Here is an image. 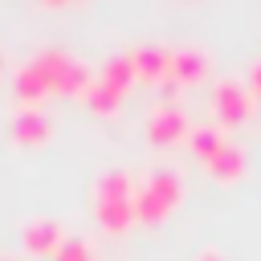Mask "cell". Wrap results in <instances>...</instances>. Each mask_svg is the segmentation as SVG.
I'll list each match as a JSON object with an SVG mask.
<instances>
[{
  "instance_id": "cell-15",
  "label": "cell",
  "mask_w": 261,
  "mask_h": 261,
  "mask_svg": "<svg viewBox=\"0 0 261 261\" xmlns=\"http://www.w3.org/2000/svg\"><path fill=\"white\" fill-rule=\"evenodd\" d=\"M220 143H224L220 126H192V135H188V147H192V155H196L200 163L212 159V155L220 151Z\"/></svg>"
},
{
  "instance_id": "cell-3",
  "label": "cell",
  "mask_w": 261,
  "mask_h": 261,
  "mask_svg": "<svg viewBox=\"0 0 261 261\" xmlns=\"http://www.w3.org/2000/svg\"><path fill=\"white\" fill-rule=\"evenodd\" d=\"M212 114H216V122L224 130L245 126L249 114H253V94L237 77H216V86H212Z\"/></svg>"
},
{
  "instance_id": "cell-5",
  "label": "cell",
  "mask_w": 261,
  "mask_h": 261,
  "mask_svg": "<svg viewBox=\"0 0 261 261\" xmlns=\"http://www.w3.org/2000/svg\"><path fill=\"white\" fill-rule=\"evenodd\" d=\"M20 245L37 257H57V249L65 245V228L53 216H33L20 224Z\"/></svg>"
},
{
  "instance_id": "cell-19",
  "label": "cell",
  "mask_w": 261,
  "mask_h": 261,
  "mask_svg": "<svg viewBox=\"0 0 261 261\" xmlns=\"http://www.w3.org/2000/svg\"><path fill=\"white\" fill-rule=\"evenodd\" d=\"M0 261H12V257H4V253H0Z\"/></svg>"
},
{
  "instance_id": "cell-7",
  "label": "cell",
  "mask_w": 261,
  "mask_h": 261,
  "mask_svg": "<svg viewBox=\"0 0 261 261\" xmlns=\"http://www.w3.org/2000/svg\"><path fill=\"white\" fill-rule=\"evenodd\" d=\"M208 53L204 49H196V45H184V49H171V82L175 86H192V82H200L204 73H208Z\"/></svg>"
},
{
  "instance_id": "cell-11",
  "label": "cell",
  "mask_w": 261,
  "mask_h": 261,
  "mask_svg": "<svg viewBox=\"0 0 261 261\" xmlns=\"http://www.w3.org/2000/svg\"><path fill=\"white\" fill-rule=\"evenodd\" d=\"M98 82H106V86H114V90L126 94V86L135 82V61H130V53H110V57L98 65Z\"/></svg>"
},
{
  "instance_id": "cell-8",
  "label": "cell",
  "mask_w": 261,
  "mask_h": 261,
  "mask_svg": "<svg viewBox=\"0 0 261 261\" xmlns=\"http://www.w3.org/2000/svg\"><path fill=\"white\" fill-rule=\"evenodd\" d=\"M8 130H12V143H20V147H41L45 139H49V118L41 114V110H33V106H24V110H16L12 114V122H8Z\"/></svg>"
},
{
  "instance_id": "cell-2",
  "label": "cell",
  "mask_w": 261,
  "mask_h": 261,
  "mask_svg": "<svg viewBox=\"0 0 261 261\" xmlns=\"http://www.w3.org/2000/svg\"><path fill=\"white\" fill-rule=\"evenodd\" d=\"M179 200H184V179H179V171H171V167L151 171L147 184L135 192V220H139V224H159V220H167V212H171Z\"/></svg>"
},
{
  "instance_id": "cell-9",
  "label": "cell",
  "mask_w": 261,
  "mask_h": 261,
  "mask_svg": "<svg viewBox=\"0 0 261 261\" xmlns=\"http://www.w3.org/2000/svg\"><path fill=\"white\" fill-rule=\"evenodd\" d=\"M204 171L216 179V184H237L241 175H245V151L237 147V143H220V151L212 155V159H204Z\"/></svg>"
},
{
  "instance_id": "cell-18",
  "label": "cell",
  "mask_w": 261,
  "mask_h": 261,
  "mask_svg": "<svg viewBox=\"0 0 261 261\" xmlns=\"http://www.w3.org/2000/svg\"><path fill=\"white\" fill-rule=\"evenodd\" d=\"M196 261H220V253L216 249H204V253H196Z\"/></svg>"
},
{
  "instance_id": "cell-14",
  "label": "cell",
  "mask_w": 261,
  "mask_h": 261,
  "mask_svg": "<svg viewBox=\"0 0 261 261\" xmlns=\"http://www.w3.org/2000/svg\"><path fill=\"white\" fill-rule=\"evenodd\" d=\"M94 200H135V184H130V175L126 171H106L102 179H98V188H94Z\"/></svg>"
},
{
  "instance_id": "cell-17",
  "label": "cell",
  "mask_w": 261,
  "mask_h": 261,
  "mask_svg": "<svg viewBox=\"0 0 261 261\" xmlns=\"http://www.w3.org/2000/svg\"><path fill=\"white\" fill-rule=\"evenodd\" d=\"M249 94H253V102H261V57H253V65H249Z\"/></svg>"
},
{
  "instance_id": "cell-4",
  "label": "cell",
  "mask_w": 261,
  "mask_h": 261,
  "mask_svg": "<svg viewBox=\"0 0 261 261\" xmlns=\"http://www.w3.org/2000/svg\"><path fill=\"white\" fill-rule=\"evenodd\" d=\"M188 135H192V122H188V114L175 102H155L151 106V114H147V139L155 147L188 143Z\"/></svg>"
},
{
  "instance_id": "cell-10",
  "label": "cell",
  "mask_w": 261,
  "mask_h": 261,
  "mask_svg": "<svg viewBox=\"0 0 261 261\" xmlns=\"http://www.w3.org/2000/svg\"><path fill=\"white\" fill-rule=\"evenodd\" d=\"M94 216L106 232H126L135 224V200H94Z\"/></svg>"
},
{
  "instance_id": "cell-12",
  "label": "cell",
  "mask_w": 261,
  "mask_h": 261,
  "mask_svg": "<svg viewBox=\"0 0 261 261\" xmlns=\"http://www.w3.org/2000/svg\"><path fill=\"white\" fill-rule=\"evenodd\" d=\"M12 90H16V98H20L24 106H33V110H37V102L49 94V90H45V82H41V73H37L29 61L16 69V77H12Z\"/></svg>"
},
{
  "instance_id": "cell-20",
  "label": "cell",
  "mask_w": 261,
  "mask_h": 261,
  "mask_svg": "<svg viewBox=\"0 0 261 261\" xmlns=\"http://www.w3.org/2000/svg\"><path fill=\"white\" fill-rule=\"evenodd\" d=\"M0 65H4V53H0Z\"/></svg>"
},
{
  "instance_id": "cell-6",
  "label": "cell",
  "mask_w": 261,
  "mask_h": 261,
  "mask_svg": "<svg viewBox=\"0 0 261 261\" xmlns=\"http://www.w3.org/2000/svg\"><path fill=\"white\" fill-rule=\"evenodd\" d=\"M130 61H135V77H143V82H167V73H171V49H163L155 41L139 45L130 53Z\"/></svg>"
},
{
  "instance_id": "cell-16",
  "label": "cell",
  "mask_w": 261,
  "mask_h": 261,
  "mask_svg": "<svg viewBox=\"0 0 261 261\" xmlns=\"http://www.w3.org/2000/svg\"><path fill=\"white\" fill-rule=\"evenodd\" d=\"M53 261H94V257H90V245H86L82 237H65V245L57 249Z\"/></svg>"
},
{
  "instance_id": "cell-1",
  "label": "cell",
  "mask_w": 261,
  "mask_h": 261,
  "mask_svg": "<svg viewBox=\"0 0 261 261\" xmlns=\"http://www.w3.org/2000/svg\"><path fill=\"white\" fill-rule=\"evenodd\" d=\"M29 65L41 73V82H45V90L49 94H86V86L94 82L90 77V69H86V61L82 57H73L69 49H57V45H45L37 57H29Z\"/></svg>"
},
{
  "instance_id": "cell-13",
  "label": "cell",
  "mask_w": 261,
  "mask_h": 261,
  "mask_svg": "<svg viewBox=\"0 0 261 261\" xmlns=\"http://www.w3.org/2000/svg\"><path fill=\"white\" fill-rule=\"evenodd\" d=\"M82 98H86V106L98 110V114H118V106H122V90H114V86H106V82H90Z\"/></svg>"
}]
</instances>
